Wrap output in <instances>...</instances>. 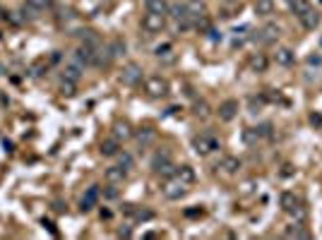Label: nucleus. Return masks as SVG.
Listing matches in <instances>:
<instances>
[{
  "mask_svg": "<svg viewBox=\"0 0 322 240\" xmlns=\"http://www.w3.org/2000/svg\"><path fill=\"white\" fill-rule=\"evenodd\" d=\"M193 147H195V152H197L200 156H207V154H212L214 149H219V139L212 137V135H197V137L193 139Z\"/></svg>",
  "mask_w": 322,
  "mask_h": 240,
  "instance_id": "f257e3e1",
  "label": "nucleus"
},
{
  "mask_svg": "<svg viewBox=\"0 0 322 240\" xmlns=\"http://www.w3.org/2000/svg\"><path fill=\"white\" fill-rule=\"evenodd\" d=\"M166 27V15H157V12H147L144 19H142V29L149 32V34H157Z\"/></svg>",
  "mask_w": 322,
  "mask_h": 240,
  "instance_id": "f03ea898",
  "label": "nucleus"
},
{
  "mask_svg": "<svg viewBox=\"0 0 322 240\" xmlns=\"http://www.w3.org/2000/svg\"><path fill=\"white\" fill-rule=\"evenodd\" d=\"M163 195L168 197V200H180V197H185L188 195V183H183V180H171L166 188H163Z\"/></svg>",
  "mask_w": 322,
  "mask_h": 240,
  "instance_id": "7ed1b4c3",
  "label": "nucleus"
},
{
  "mask_svg": "<svg viewBox=\"0 0 322 240\" xmlns=\"http://www.w3.org/2000/svg\"><path fill=\"white\" fill-rule=\"evenodd\" d=\"M144 89H147V94H149V96L161 99V96H166L168 84H166V80H161V77H149V80L144 82Z\"/></svg>",
  "mask_w": 322,
  "mask_h": 240,
  "instance_id": "20e7f679",
  "label": "nucleus"
},
{
  "mask_svg": "<svg viewBox=\"0 0 322 240\" xmlns=\"http://www.w3.org/2000/svg\"><path fill=\"white\" fill-rule=\"evenodd\" d=\"M152 168H154V173L171 175V173H173V166H171V161H168V152H159V154H154V159H152Z\"/></svg>",
  "mask_w": 322,
  "mask_h": 240,
  "instance_id": "39448f33",
  "label": "nucleus"
},
{
  "mask_svg": "<svg viewBox=\"0 0 322 240\" xmlns=\"http://www.w3.org/2000/svg\"><path fill=\"white\" fill-rule=\"evenodd\" d=\"M75 60L80 63V65H94L96 63V48L94 46H80L77 48V53H75Z\"/></svg>",
  "mask_w": 322,
  "mask_h": 240,
  "instance_id": "423d86ee",
  "label": "nucleus"
},
{
  "mask_svg": "<svg viewBox=\"0 0 322 240\" xmlns=\"http://www.w3.org/2000/svg\"><path fill=\"white\" fill-rule=\"evenodd\" d=\"M279 34H282L279 24H265V27L260 29V34H257V41H262V43H272V41L279 39Z\"/></svg>",
  "mask_w": 322,
  "mask_h": 240,
  "instance_id": "0eeeda50",
  "label": "nucleus"
},
{
  "mask_svg": "<svg viewBox=\"0 0 322 240\" xmlns=\"http://www.w3.org/2000/svg\"><path fill=\"white\" fill-rule=\"evenodd\" d=\"M185 10H188V17L190 19H204V15H207V7H204V2L202 0H188L185 2Z\"/></svg>",
  "mask_w": 322,
  "mask_h": 240,
  "instance_id": "6e6552de",
  "label": "nucleus"
},
{
  "mask_svg": "<svg viewBox=\"0 0 322 240\" xmlns=\"http://www.w3.org/2000/svg\"><path fill=\"white\" fill-rule=\"evenodd\" d=\"M238 116V101H233V99H229V101H224L221 106H219V118L221 120H233Z\"/></svg>",
  "mask_w": 322,
  "mask_h": 240,
  "instance_id": "1a4fd4ad",
  "label": "nucleus"
},
{
  "mask_svg": "<svg viewBox=\"0 0 322 240\" xmlns=\"http://www.w3.org/2000/svg\"><path fill=\"white\" fill-rule=\"evenodd\" d=\"M99 195H101V192H99V185H91V188H89V190H87V195H84V197H82V211H89V209H94V204H96V202H99Z\"/></svg>",
  "mask_w": 322,
  "mask_h": 240,
  "instance_id": "9d476101",
  "label": "nucleus"
},
{
  "mask_svg": "<svg viewBox=\"0 0 322 240\" xmlns=\"http://www.w3.org/2000/svg\"><path fill=\"white\" fill-rule=\"evenodd\" d=\"M216 168H221L226 175H233V173H238V171H241V159H236V156H224L221 163H219Z\"/></svg>",
  "mask_w": 322,
  "mask_h": 240,
  "instance_id": "9b49d317",
  "label": "nucleus"
},
{
  "mask_svg": "<svg viewBox=\"0 0 322 240\" xmlns=\"http://www.w3.org/2000/svg\"><path fill=\"white\" fill-rule=\"evenodd\" d=\"M252 10L257 17H269V15H274V0H255Z\"/></svg>",
  "mask_w": 322,
  "mask_h": 240,
  "instance_id": "f8f14e48",
  "label": "nucleus"
},
{
  "mask_svg": "<svg viewBox=\"0 0 322 240\" xmlns=\"http://www.w3.org/2000/svg\"><path fill=\"white\" fill-rule=\"evenodd\" d=\"M82 77V65L75 60V63H70L68 68H65V72H63V82H72V84H77Z\"/></svg>",
  "mask_w": 322,
  "mask_h": 240,
  "instance_id": "ddd939ff",
  "label": "nucleus"
},
{
  "mask_svg": "<svg viewBox=\"0 0 322 240\" xmlns=\"http://www.w3.org/2000/svg\"><path fill=\"white\" fill-rule=\"evenodd\" d=\"M123 82H125V84H137V82H142V70H140L137 65H127V68L123 70Z\"/></svg>",
  "mask_w": 322,
  "mask_h": 240,
  "instance_id": "4468645a",
  "label": "nucleus"
},
{
  "mask_svg": "<svg viewBox=\"0 0 322 240\" xmlns=\"http://www.w3.org/2000/svg\"><path fill=\"white\" fill-rule=\"evenodd\" d=\"M298 19H301V24H303L305 29H315V27L320 24V15L315 12V7H313V10H308V12H305L303 17H298Z\"/></svg>",
  "mask_w": 322,
  "mask_h": 240,
  "instance_id": "2eb2a0df",
  "label": "nucleus"
},
{
  "mask_svg": "<svg viewBox=\"0 0 322 240\" xmlns=\"http://www.w3.org/2000/svg\"><path fill=\"white\" fill-rule=\"evenodd\" d=\"M274 60H277V65L288 68V65L293 63V51H291V48H279V51L274 53Z\"/></svg>",
  "mask_w": 322,
  "mask_h": 240,
  "instance_id": "dca6fc26",
  "label": "nucleus"
},
{
  "mask_svg": "<svg viewBox=\"0 0 322 240\" xmlns=\"http://www.w3.org/2000/svg\"><path fill=\"white\" fill-rule=\"evenodd\" d=\"M106 180H108L111 185H118V183H123V180H125V168H121V166H116V168H108V171H106Z\"/></svg>",
  "mask_w": 322,
  "mask_h": 240,
  "instance_id": "f3484780",
  "label": "nucleus"
},
{
  "mask_svg": "<svg viewBox=\"0 0 322 240\" xmlns=\"http://www.w3.org/2000/svg\"><path fill=\"white\" fill-rule=\"evenodd\" d=\"M147 12H157V15H166L168 12V2L166 0H144Z\"/></svg>",
  "mask_w": 322,
  "mask_h": 240,
  "instance_id": "a211bd4d",
  "label": "nucleus"
},
{
  "mask_svg": "<svg viewBox=\"0 0 322 240\" xmlns=\"http://www.w3.org/2000/svg\"><path fill=\"white\" fill-rule=\"evenodd\" d=\"M279 204H282L284 211H291L296 204H298V197L293 195V192H282V197H279Z\"/></svg>",
  "mask_w": 322,
  "mask_h": 240,
  "instance_id": "6ab92c4d",
  "label": "nucleus"
},
{
  "mask_svg": "<svg viewBox=\"0 0 322 240\" xmlns=\"http://www.w3.org/2000/svg\"><path fill=\"white\" fill-rule=\"evenodd\" d=\"M291 10H293L296 17H303L308 10H313V5H310L308 0H293V2H291Z\"/></svg>",
  "mask_w": 322,
  "mask_h": 240,
  "instance_id": "aec40b11",
  "label": "nucleus"
},
{
  "mask_svg": "<svg viewBox=\"0 0 322 240\" xmlns=\"http://www.w3.org/2000/svg\"><path fill=\"white\" fill-rule=\"evenodd\" d=\"M101 154H104V156H116V154H118V139H106V142H101Z\"/></svg>",
  "mask_w": 322,
  "mask_h": 240,
  "instance_id": "412c9836",
  "label": "nucleus"
},
{
  "mask_svg": "<svg viewBox=\"0 0 322 240\" xmlns=\"http://www.w3.org/2000/svg\"><path fill=\"white\" fill-rule=\"evenodd\" d=\"M250 68L257 70V72H265V70H267V58H265L262 53L252 55V58H250Z\"/></svg>",
  "mask_w": 322,
  "mask_h": 240,
  "instance_id": "4be33fe9",
  "label": "nucleus"
},
{
  "mask_svg": "<svg viewBox=\"0 0 322 240\" xmlns=\"http://www.w3.org/2000/svg\"><path fill=\"white\" fill-rule=\"evenodd\" d=\"M286 238H308V231H303V226L298 221V223H293V226L286 228Z\"/></svg>",
  "mask_w": 322,
  "mask_h": 240,
  "instance_id": "5701e85b",
  "label": "nucleus"
},
{
  "mask_svg": "<svg viewBox=\"0 0 322 240\" xmlns=\"http://www.w3.org/2000/svg\"><path fill=\"white\" fill-rule=\"evenodd\" d=\"M168 12H171L176 19H190V17H188V10H185V5H180V2H176V5H168Z\"/></svg>",
  "mask_w": 322,
  "mask_h": 240,
  "instance_id": "b1692460",
  "label": "nucleus"
},
{
  "mask_svg": "<svg viewBox=\"0 0 322 240\" xmlns=\"http://www.w3.org/2000/svg\"><path fill=\"white\" fill-rule=\"evenodd\" d=\"M176 178H178V180H183V183H188V185H190V183H193V180H195V171H193V168H190V166H183V168H180V171H178V173H176Z\"/></svg>",
  "mask_w": 322,
  "mask_h": 240,
  "instance_id": "393cba45",
  "label": "nucleus"
},
{
  "mask_svg": "<svg viewBox=\"0 0 322 240\" xmlns=\"http://www.w3.org/2000/svg\"><path fill=\"white\" fill-rule=\"evenodd\" d=\"M113 135H116V139H127L132 132H130V125L127 122H118L116 125V130H113Z\"/></svg>",
  "mask_w": 322,
  "mask_h": 240,
  "instance_id": "a878e982",
  "label": "nucleus"
},
{
  "mask_svg": "<svg viewBox=\"0 0 322 240\" xmlns=\"http://www.w3.org/2000/svg\"><path fill=\"white\" fill-rule=\"evenodd\" d=\"M108 53H111V58H118L121 53H125V43L123 41H113L111 48H108Z\"/></svg>",
  "mask_w": 322,
  "mask_h": 240,
  "instance_id": "bb28decb",
  "label": "nucleus"
},
{
  "mask_svg": "<svg viewBox=\"0 0 322 240\" xmlns=\"http://www.w3.org/2000/svg\"><path fill=\"white\" fill-rule=\"evenodd\" d=\"M257 137H272V122H262L260 127H255Z\"/></svg>",
  "mask_w": 322,
  "mask_h": 240,
  "instance_id": "cd10ccee",
  "label": "nucleus"
},
{
  "mask_svg": "<svg viewBox=\"0 0 322 240\" xmlns=\"http://www.w3.org/2000/svg\"><path fill=\"white\" fill-rule=\"evenodd\" d=\"M308 65L320 68V65H322V53H310V55H308Z\"/></svg>",
  "mask_w": 322,
  "mask_h": 240,
  "instance_id": "c85d7f7f",
  "label": "nucleus"
},
{
  "mask_svg": "<svg viewBox=\"0 0 322 240\" xmlns=\"http://www.w3.org/2000/svg\"><path fill=\"white\" fill-rule=\"evenodd\" d=\"M121 168H132V156L130 154H121Z\"/></svg>",
  "mask_w": 322,
  "mask_h": 240,
  "instance_id": "c756f323",
  "label": "nucleus"
},
{
  "mask_svg": "<svg viewBox=\"0 0 322 240\" xmlns=\"http://www.w3.org/2000/svg\"><path fill=\"white\" fill-rule=\"evenodd\" d=\"M152 139H154V132H152V130H144V132L140 135V142H142V144H147V142H152Z\"/></svg>",
  "mask_w": 322,
  "mask_h": 240,
  "instance_id": "7c9ffc66",
  "label": "nucleus"
},
{
  "mask_svg": "<svg viewBox=\"0 0 322 240\" xmlns=\"http://www.w3.org/2000/svg\"><path fill=\"white\" fill-rule=\"evenodd\" d=\"M310 122H313L315 127H322V113H313V116H310Z\"/></svg>",
  "mask_w": 322,
  "mask_h": 240,
  "instance_id": "2f4dec72",
  "label": "nucleus"
},
{
  "mask_svg": "<svg viewBox=\"0 0 322 240\" xmlns=\"http://www.w3.org/2000/svg\"><path fill=\"white\" fill-rule=\"evenodd\" d=\"M106 197H108V200H116V197H118V190H116V185H111V190H106Z\"/></svg>",
  "mask_w": 322,
  "mask_h": 240,
  "instance_id": "473e14b6",
  "label": "nucleus"
},
{
  "mask_svg": "<svg viewBox=\"0 0 322 240\" xmlns=\"http://www.w3.org/2000/svg\"><path fill=\"white\" fill-rule=\"evenodd\" d=\"M209 39H212V41H221V34H219L216 29H209Z\"/></svg>",
  "mask_w": 322,
  "mask_h": 240,
  "instance_id": "72a5a7b5",
  "label": "nucleus"
},
{
  "mask_svg": "<svg viewBox=\"0 0 322 240\" xmlns=\"http://www.w3.org/2000/svg\"><path fill=\"white\" fill-rule=\"evenodd\" d=\"M195 113H197V116H207L209 111H207V106H204V103H197V111H195Z\"/></svg>",
  "mask_w": 322,
  "mask_h": 240,
  "instance_id": "f704fd0d",
  "label": "nucleus"
},
{
  "mask_svg": "<svg viewBox=\"0 0 322 240\" xmlns=\"http://www.w3.org/2000/svg\"><path fill=\"white\" fill-rule=\"evenodd\" d=\"M224 2H231V0H224Z\"/></svg>",
  "mask_w": 322,
  "mask_h": 240,
  "instance_id": "c9c22d12",
  "label": "nucleus"
},
{
  "mask_svg": "<svg viewBox=\"0 0 322 240\" xmlns=\"http://www.w3.org/2000/svg\"><path fill=\"white\" fill-rule=\"evenodd\" d=\"M288 2H293V0H288Z\"/></svg>",
  "mask_w": 322,
  "mask_h": 240,
  "instance_id": "e433bc0d",
  "label": "nucleus"
}]
</instances>
